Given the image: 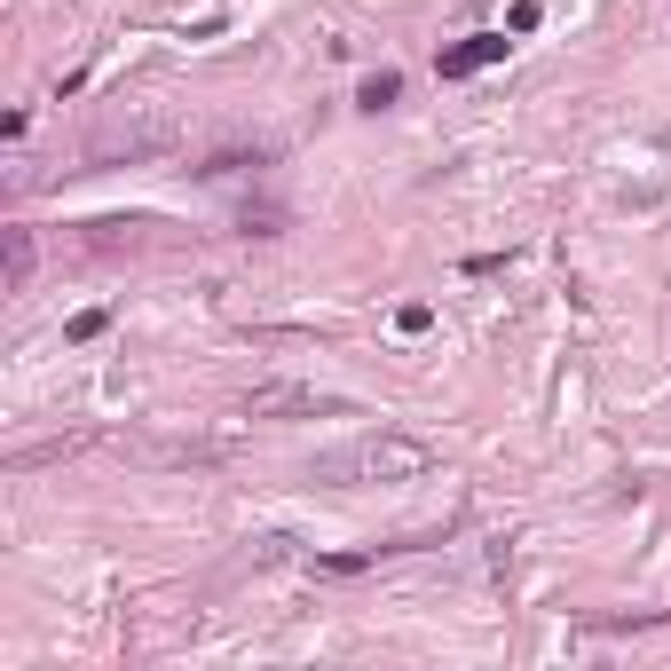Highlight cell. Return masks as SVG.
<instances>
[{
	"label": "cell",
	"mask_w": 671,
	"mask_h": 671,
	"mask_svg": "<svg viewBox=\"0 0 671 671\" xmlns=\"http://www.w3.org/2000/svg\"><path fill=\"white\" fill-rule=\"evenodd\" d=\"M435 466V443H418V435H356V443H341V451H316L308 458V482H324V490H364V482H418Z\"/></svg>",
	"instance_id": "6da1fadb"
},
{
	"label": "cell",
	"mask_w": 671,
	"mask_h": 671,
	"mask_svg": "<svg viewBox=\"0 0 671 671\" xmlns=\"http://www.w3.org/2000/svg\"><path fill=\"white\" fill-rule=\"evenodd\" d=\"M245 418H348V403L324 387H300V379H269L245 395Z\"/></svg>",
	"instance_id": "7a4b0ae2"
},
{
	"label": "cell",
	"mask_w": 671,
	"mask_h": 671,
	"mask_svg": "<svg viewBox=\"0 0 671 671\" xmlns=\"http://www.w3.org/2000/svg\"><path fill=\"white\" fill-rule=\"evenodd\" d=\"M166 142H175V127L166 119H111L88 135V166H119V158H158Z\"/></svg>",
	"instance_id": "3957f363"
},
{
	"label": "cell",
	"mask_w": 671,
	"mask_h": 671,
	"mask_svg": "<svg viewBox=\"0 0 671 671\" xmlns=\"http://www.w3.org/2000/svg\"><path fill=\"white\" fill-rule=\"evenodd\" d=\"M497 56H506V32H474V40L443 48V56H435V71H443V79H474V71H482V63H497Z\"/></svg>",
	"instance_id": "277c9868"
},
{
	"label": "cell",
	"mask_w": 671,
	"mask_h": 671,
	"mask_svg": "<svg viewBox=\"0 0 671 671\" xmlns=\"http://www.w3.org/2000/svg\"><path fill=\"white\" fill-rule=\"evenodd\" d=\"M135 458H150V466H214V458H229V443H135Z\"/></svg>",
	"instance_id": "5b68a950"
},
{
	"label": "cell",
	"mask_w": 671,
	"mask_h": 671,
	"mask_svg": "<svg viewBox=\"0 0 671 671\" xmlns=\"http://www.w3.org/2000/svg\"><path fill=\"white\" fill-rule=\"evenodd\" d=\"M387 103H403V71H372L356 88V111H387Z\"/></svg>",
	"instance_id": "8992f818"
},
{
	"label": "cell",
	"mask_w": 671,
	"mask_h": 671,
	"mask_svg": "<svg viewBox=\"0 0 671 671\" xmlns=\"http://www.w3.org/2000/svg\"><path fill=\"white\" fill-rule=\"evenodd\" d=\"M0 237H9V293H24L32 285V229L17 221V229H0Z\"/></svg>",
	"instance_id": "52a82bcc"
},
{
	"label": "cell",
	"mask_w": 671,
	"mask_h": 671,
	"mask_svg": "<svg viewBox=\"0 0 671 671\" xmlns=\"http://www.w3.org/2000/svg\"><path fill=\"white\" fill-rule=\"evenodd\" d=\"M269 158H277V150H214L198 175H206V182H221V175H245V166H269Z\"/></svg>",
	"instance_id": "ba28073f"
},
{
	"label": "cell",
	"mask_w": 671,
	"mask_h": 671,
	"mask_svg": "<svg viewBox=\"0 0 671 671\" xmlns=\"http://www.w3.org/2000/svg\"><path fill=\"white\" fill-rule=\"evenodd\" d=\"M277 221H285V206H254V198H245V214H237L245 237H277Z\"/></svg>",
	"instance_id": "9c48e42d"
},
{
	"label": "cell",
	"mask_w": 671,
	"mask_h": 671,
	"mask_svg": "<svg viewBox=\"0 0 671 671\" xmlns=\"http://www.w3.org/2000/svg\"><path fill=\"white\" fill-rule=\"evenodd\" d=\"M103 324H111V308H79L63 332H71V341H103Z\"/></svg>",
	"instance_id": "30bf717a"
}]
</instances>
